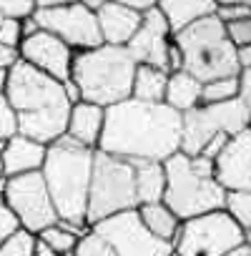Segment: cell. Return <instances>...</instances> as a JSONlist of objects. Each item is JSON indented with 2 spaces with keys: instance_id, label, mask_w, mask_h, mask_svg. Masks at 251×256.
<instances>
[{
  "instance_id": "6da1fadb",
  "label": "cell",
  "mask_w": 251,
  "mask_h": 256,
  "mask_svg": "<svg viewBox=\"0 0 251 256\" xmlns=\"http://www.w3.org/2000/svg\"><path fill=\"white\" fill-rule=\"evenodd\" d=\"M98 151L123 161L164 164L181 154V113L166 103L123 100L106 108Z\"/></svg>"
},
{
  "instance_id": "7a4b0ae2",
  "label": "cell",
  "mask_w": 251,
  "mask_h": 256,
  "mask_svg": "<svg viewBox=\"0 0 251 256\" xmlns=\"http://www.w3.org/2000/svg\"><path fill=\"white\" fill-rule=\"evenodd\" d=\"M3 96L16 110L20 136L40 146H50L66 136L70 100L63 83L23 60H16L8 70V88Z\"/></svg>"
},
{
  "instance_id": "3957f363",
  "label": "cell",
  "mask_w": 251,
  "mask_h": 256,
  "mask_svg": "<svg viewBox=\"0 0 251 256\" xmlns=\"http://www.w3.org/2000/svg\"><path fill=\"white\" fill-rule=\"evenodd\" d=\"M93 156H96V151L73 144L68 136H63L48 146L40 176H43L50 201L56 206L58 221L88 226L86 208H88Z\"/></svg>"
},
{
  "instance_id": "277c9868",
  "label": "cell",
  "mask_w": 251,
  "mask_h": 256,
  "mask_svg": "<svg viewBox=\"0 0 251 256\" xmlns=\"http://www.w3.org/2000/svg\"><path fill=\"white\" fill-rule=\"evenodd\" d=\"M136 63L126 48L98 46L93 50L73 53L70 83L78 88L80 100L110 108L131 98Z\"/></svg>"
},
{
  "instance_id": "5b68a950",
  "label": "cell",
  "mask_w": 251,
  "mask_h": 256,
  "mask_svg": "<svg viewBox=\"0 0 251 256\" xmlns=\"http://www.w3.org/2000/svg\"><path fill=\"white\" fill-rule=\"evenodd\" d=\"M174 43L181 56V70L194 76L198 83L238 76L236 48L226 36V26L216 16H208L176 33Z\"/></svg>"
},
{
  "instance_id": "8992f818",
  "label": "cell",
  "mask_w": 251,
  "mask_h": 256,
  "mask_svg": "<svg viewBox=\"0 0 251 256\" xmlns=\"http://www.w3.org/2000/svg\"><path fill=\"white\" fill-rule=\"evenodd\" d=\"M134 208H138L134 164L96 151L93 171H90V188H88L86 224L96 226L103 218H110L123 211H134Z\"/></svg>"
},
{
  "instance_id": "52a82bcc",
  "label": "cell",
  "mask_w": 251,
  "mask_h": 256,
  "mask_svg": "<svg viewBox=\"0 0 251 256\" xmlns=\"http://www.w3.org/2000/svg\"><path fill=\"white\" fill-rule=\"evenodd\" d=\"M164 171H166L164 204L178 221H188L224 208L226 191L218 186L216 178H198L188 168V156L184 154L171 156L168 161H164Z\"/></svg>"
},
{
  "instance_id": "ba28073f",
  "label": "cell",
  "mask_w": 251,
  "mask_h": 256,
  "mask_svg": "<svg viewBox=\"0 0 251 256\" xmlns=\"http://www.w3.org/2000/svg\"><path fill=\"white\" fill-rule=\"evenodd\" d=\"M244 228L221 208L188 221H181L174 241L176 256H226L244 246Z\"/></svg>"
},
{
  "instance_id": "9c48e42d",
  "label": "cell",
  "mask_w": 251,
  "mask_h": 256,
  "mask_svg": "<svg viewBox=\"0 0 251 256\" xmlns=\"http://www.w3.org/2000/svg\"><path fill=\"white\" fill-rule=\"evenodd\" d=\"M248 126L251 113L238 98L218 106H196L194 110L181 116V154L188 158L198 156L214 136H236Z\"/></svg>"
},
{
  "instance_id": "30bf717a",
  "label": "cell",
  "mask_w": 251,
  "mask_h": 256,
  "mask_svg": "<svg viewBox=\"0 0 251 256\" xmlns=\"http://www.w3.org/2000/svg\"><path fill=\"white\" fill-rule=\"evenodd\" d=\"M33 20L38 23L40 30L63 40L73 53L103 46L96 13L88 10L86 3H50V0H43V3H36Z\"/></svg>"
},
{
  "instance_id": "8fae6325",
  "label": "cell",
  "mask_w": 251,
  "mask_h": 256,
  "mask_svg": "<svg viewBox=\"0 0 251 256\" xmlns=\"http://www.w3.org/2000/svg\"><path fill=\"white\" fill-rule=\"evenodd\" d=\"M3 196H6V206L18 218L20 228L38 236L43 228L58 224V214H56V206L50 201V194L46 188L40 171L6 178Z\"/></svg>"
},
{
  "instance_id": "7c38bea8",
  "label": "cell",
  "mask_w": 251,
  "mask_h": 256,
  "mask_svg": "<svg viewBox=\"0 0 251 256\" xmlns=\"http://www.w3.org/2000/svg\"><path fill=\"white\" fill-rule=\"evenodd\" d=\"M90 228L108 241V246L116 251V256H171L174 254L171 244L156 238L141 224L136 208L103 218Z\"/></svg>"
},
{
  "instance_id": "4fadbf2b",
  "label": "cell",
  "mask_w": 251,
  "mask_h": 256,
  "mask_svg": "<svg viewBox=\"0 0 251 256\" xmlns=\"http://www.w3.org/2000/svg\"><path fill=\"white\" fill-rule=\"evenodd\" d=\"M128 56L136 66H151L164 73H171V50H174V33L168 23L164 20L158 3L154 10L141 16V26L131 43L126 46Z\"/></svg>"
},
{
  "instance_id": "5bb4252c",
  "label": "cell",
  "mask_w": 251,
  "mask_h": 256,
  "mask_svg": "<svg viewBox=\"0 0 251 256\" xmlns=\"http://www.w3.org/2000/svg\"><path fill=\"white\" fill-rule=\"evenodd\" d=\"M18 60L33 66L36 70L50 76L58 83L70 80L73 50L63 40H58L56 36H50L46 30H38V33H33V36H28V38L20 40Z\"/></svg>"
},
{
  "instance_id": "9a60e30c",
  "label": "cell",
  "mask_w": 251,
  "mask_h": 256,
  "mask_svg": "<svg viewBox=\"0 0 251 256\" xmlns=\"http://www.w3.org/2000/svg\"><path fill=\"white\" fill-rule=\"evenodd\" d=\"M216 181L224 191H251V128L231 136L218 154Z\"/></svg>"
},
{
  "instance_id": "2e32d148",
  "label": "cell",
  "mask_w": 251,
  "mask_h": 256,
  "mask_svg": "<svg viewBox=\"0 0 251 256\" xmlns=\"http://www.w3.org/2000/svg\"><path fill=\"white\" fill-rule=\"evenodd\" d=\"M96 20L100 30V43L113 48H126L141 26V16L126 8V3H116V0L100 3V8L96 10Z\"/></svg>"
},
{
  "instance_id": "e0dca14e",
  "label": "cell",
  "mask_w": 251,
  "mask_h": 256,
  "mask_svg": "<svg viewBox=\"0 0 251 256\" xmlns=\"http://www.w3.org/2000/svg\"><path fill=\"white\" fill-rule=\"evenodd\" d=\"M46 151L48 146H40L26 136H13L10 141H6L0 146V164H3V176L6 178H16V176H26V174H36L43 168L46 161Z\"/></svg>"
},
{
  "instance_id": "ac0fdd59",
  "label": "cell",
  "mask_w": 251,
  "mask_h": 256,
  "mask_svg": "<svg viewBox=\"0 0 251 256\" xmlns=\"http://www.w3.org/2000/svg\"><path fill=\"white\" fill-rule=\"evenodd\" d=\"M103 120H106V108L78 100V103L70 106L66 136L83 148L98 151V141H100V134H103Z\"/></svg>"
},
{
  "instance_id": "d6986e66",
  "label": "cell",
  "mask_w": 251,
  "mask_h": 256,
  "mask_svg": "<svg viewBox=\"0 0 251 256\" xmlns=\"http://www.w3.org/2000/svg\"><path fill=\"white\" fill-rule=\"evenodd\" d=\"M158 10L164 16V20L168 23L171 33H181L188 26L208 18L216 13V3L214 0H164L158 3Z\"/></svg>"
},
{
  "instance_id": "ffe728a7",
  "label": "cell",
  "mask_w": 251,
  "mask_h": 256,
  "mask_svg": "<svg viewBox=\"0 0 251 256\" xmlns=\"http://www.w3.org/2000/svg\"><path fill=\"white\" fill-rule=\"evenodd\" d=\"M201 86L194 76L184 73V70H176V73H168V83H166V96H164V103L168 108H174L176 113H188L194 110L196 106H201Z\"/></svg>"
},
{
  "instance_id": "44dd1931",
  "label": "cell",
  "mask_w": 251,
  "mask_h": 256,
  "mask_svg": "<svg viewBox=\"0 0 251 256\" xmlns=\"http://www.w3.org/2000/svg\"><path fill=\"white\" fill-rule=\"evenodd\" d=\"M134 171H136V198H138V206L161 204L164 201V191H166L164 164L138 161V164H134Z\"/></svg>"
},
{
  "instance_id": "7402d4cb",
  "label": "cell",
  "mask_w": 251,
  "mask_h": 256,
  "mask_svg": "<svg viewBox=\"0 0 251 256\" xmlns=\"http://www.w3.org/2000/svg\"><path fill=\"white\" fill-rule=\"evenodd\" d=\"M136 214H138L141 224H144L156 238H161V241H166V244L174 246V241H176V236H178V228H181V221L168 211V206H166L164 201H161V204H144V206L136 208Z\"/></svg>"
},
{
  "instance_id": "603a6c76",
  "label": "cell",
  "mask_w": 251,
  "mask_h": 256,
  "mask_svg": "<svg viewBox=\"0 0 251 256\" xmlns=\"http://www.w3.org/2000/svg\"><path fill=\"white\" fill-rule=\"evenodd\" d=\"M166 83H168V73L151 68V66H136L131 98L141 100V103H164Z\"/></svg>"
},
{
  "instance_id": "cb8c5ba5",
  "label": "cell",
  "mask_w": 251,
  "mask_h": 256,
  "mask_svg": "<svg viewBox=\"0 0 251 256\" xmlns=\"http://www.w3.org/2000/svg\"><path fill=\"white\" fill-rule=\"evenodd\" d=\"M88 231H90V226H76V224L58 221V224L43 228V231L38 234V238H40L46 246H50L53 254H58V256H68V254H73L78 238L86 236Z\"/></svg>"
},
{
  "instance_id": "d4e9b609",
  "label": "cell",
  "mask_w": 251,
  "mask_h": 256,
  "mask_svg": "<svg viewBox=\"0 0 251 256\" xmlns=\"http://www.w3.org/2000/svg\"><path fill=\"white\" fill-rule=\"evenodd\" d=\"M238 98V76L234 78H216L201 86V106H218Z\"/></svg>"
},
{
  "instance_id": "484cf974",
  "label": "cell",
  "mask_w": 251,
  "mask_h": 256,
  "mask_svg": "<svg viewBox=\"0 0 251 256\" xmlns=\"http://www.w3.org/2000/svg\"><path fill=\"white\" fill-rule=\"evenodd\" d=\"M224 211L244 231H251V191H226Z\"/></svg>"
},
{
  "instance_id": "4316f807",
  "label": "cell",
  "mask_w": 251,
  "mask_h": 256,
  "mask_svg": "<svg viewBox=\"0 0 251 256\" xmlns=\"http://www.w3.org/2000/svg\"><path fill=\"white\" fill-rule=\"evenodd\" d=\"M36 244H38L36 234H30L26 228H18L3 246H0V256H33Z\"/></svg>"
},
{
  "instance_id": "83f0119b",
  "label": "cell",
  "mask_w": 251,
  "mask_h": 256,
  "mask_svg": "<svg viewBox=\"0 0 251 256\" xmlns=\"http://www.w3.org/2000/svg\"><path fill=\"white\" fill-rule=\"evenodd\" d=\"M73 256H116V251L108 246V241L103 236H98L93 228L78 238L76 248H73Z\"/></svg>"
},
{
  "instance_id": "f1b7e54d",
  "label": "cell",
  "mask_w": 251,
  "mask_h": 256,
  "mask_svg": "<svg viewBox=\"0 0 251 256\" xmlns=\"http://www.w3.org/2000/svg\"><path fill=\"white\" fill-rule=\"evenodd\" d=\"M13 136H18V118H16V110L10 108L8 98L0 93V146L10 141Z\"/></svg>"
},
{
  "instance_id": "f546056e",
  "label": "cell",
  "mask_w": 251,
  "mask_h": 256,
  "mask_svg": "<svg viewBox=\"0 0 251 256\" xmlns=\"http://www.w3.org/2000/svg\"><path fill=\"white\" fill-rule=\"evenodd\" d=\"M36 10L33 0H0V20L10 18V20H26Z\"/></svg>"
},
{
  "instance_id": "4dcf8cb0",
  "label": "cell",
  "mask_w": 251,
  "mask_h": 256,
  "mask_svg": "<svg viewBox=\"0 0 251 256\" xmlns=\"http://www.w3.org/2000/svg\"><path fill=\"white\" fill-rule=\"evenodd\" d=\"M224 26L228 23H236L241 18H248L251 10H248V3H216V13H214Z\"/></svg>"
},
{
  "instance_id": "1f68e13d",
  "label": "cell",
  "mask_w": 251,
  "mask_h": 256,
  "mask_svg": "<svg viewBox=\"0 0 251 256\" xmlns=\"http://www.w3.org/2000/svg\"><path fill=\"white\" fill-rule=\"evenodd\" d=\"M23 40V30H20V20H10L3 18L0 20V46H6L10 50H18Z\"/></svg>"
},
{
  "instance_id": "d6a6232c",
  "label": "cell",
  "mask_w": 251,
  "mask_h": 256,
  "mask_svg": "<svg viewBox=\"0 0 251 256\" xmlns=\"http://www.w3.org/2000/svg\"><path fill=\"white\" fill-rule=\"evenodd\" d=\"M226 36H228V40L234 43V48L251 46V16H248V18H241V20H236V23H228V26H226Z\"/></svg>"
},
{
  "instance_id": "836d02e7",
  "label": "cell",
  "mask_w": 251,
  "mask_h": 256,
  "mask_svg": "<svg viewBox=\"0 0 251 256\" xmlns=\"http://www.w3.org/2000/svg\"><path fill=\"white\" fill-rule=\"evenodd\" d=\"M20 228V224H18V218L13 216V211L3 204L0 206V246H3L16 231Z\"/></svg>"
},
{
  "instance_id": "e575fe53",
  "label": "cell",
  "mask_w": 251,
  "mask_h": 256,
  "mask_svg": "<svg viewBox=\"0 0 251 256\" xmlns=\"http://www.w3.org/2000/svg\"><path fill=\"white\" fill-rule=\"evenodd\" d=\"M188 168L198 178H216V161H211L206 156H191L188 158Z\"/></svg>"
},
{
  "instance_id": "d590c367",
  "label": "cell",
  "mask_w": 251,
  "mask_h": 256,
  "mask_svg": "<svg viewBox=\"0 0 251 256\" xmlns=\"http://www.w3.org/2000/svg\"><path fill=\"white\" fill-rule=\"evenodd\" d=\"M228 138L231 136H226V134H218V136H214L206 146H204V151L198 154V156H206V158H211V161H216L218 158V154L226 148V144H228Z\"/></svg>"
},
{
  "instance_id": "8d00e7d4",
  "label": "cell",
  "mask_w": 251,
  "mask_h": 256,
  "mask_svg": "<svg viewBox=\"0 0 251 256\" xmlns=\"http://www.w3.org/2000/svg\"><path fill=\"white\" fill-rule=\"evenodd\" d=\"M238 100L246 106V110L251 113V68L238 73Z\"/></svg>"
},
{
  "instance_id": "74e56055",
  "label": "cell",
  "mask_w": 251,
  "mask_h": 256,
  "mask_svg": "<svg viewBox=\"0 0 251 256\" xmlns=\"http://www.w3.org/2000/svg\"><path fill=\"white\" fill-rule=\"evenodd\" d=\"M123 3H126V8H131V10L138 13V16H144V13H148V10L156 8L154 0H123Z\"/></svg>"
},
{
  "instance_id": "f35d334b",
  "label": "cell",
  "mask_w": 251,
  "mask_h": 256,
  "mask_svg": "<svg viewBox=\"0 0 251 256\" xmlns=\"http://www.w3.org/2000/svg\"><path fill=\"white\" fill-rule=\"evenodd\" d=\"M236 66H238V73L251 68V46H241V48H236Z\"/></svg>"
},
{
  "instance_id": "ab89813d",
  "label": "cell",
  "mask_w": 251,
  "mask_h": 256,
  "mask_svg": "<svg viewBox=\"0 0 251 256\" xmlns=\"http://www.w3.org/2000/svg\"><path fill=\"white\" fill-rule=\"evenodd\" d=\"M18 60V50H10L6 46H0V68H10Z\"/></svg>"
},
{
  "instance_id": "60d3db41",
  "label": "cell",
  "mask_w": 251,
  "mask_h": 256,
  "mask_svg": "<svg viewBox=\"0 0 251 256\" xmlns=\"http://www.w3.org/2000/svg\"><path fill=\"white\" fill-rule=\"evenodd\" d=\"M33 256H58V254H53L50 246H46V244L38 238V244H36V254H33Z\"/></svg>"
},
{
  "instance_id": "b9f144b4",
  "label": "cell",
  "mask_w": 251,
  "mask_h": 256,
  "mask_svg": "<svg viewBox=\"0 0 251 256\" xmlns=\"http://www.w3.org/2000/svg\"><path fill=\"white\" fill-rule=\"evenodd\" d=\"M8 70L10 68H0V93H6L8 88Z\"/></svg>"
},
{
  "instance_id": "7bdbcfd3",
  "label": "cell",
  "mask_w": 251,
  "mask_h": 256,
  "mask_svg": "<svg viewBox=\"0 0 251 256\" xmlns=\"http://www.w3.org/2000/svg\"><path fill=\"white\" fill-rule=\"evenodd\" d=\"M226 256H251V246L244 244V246H238L236 251H231V254H226Z\"/></svg>"
},
{
  "instance_id": "ee69618b",
  "label": "cell",
  "mask_w": 251,
  "mask_h": 256,
  "mask_svg": "<svg viewBox=\"0 0 251 256\" xmlns=\"http://www.w3.org/2000/svg\"><path fill=\"white\" fill-rule=\"evenodd\" d=\"M0 176H3V164H0Z\"/></svg>"
},
{
  "instance_id": "f6af8a7d",
  "label": "cell",
  "mask_w": 251,
  "mask_h": 256,
  "mask_svg": "<svg viewBox=\"0 0 251 256\" xmlns=\"http://www.w3.org/2000/svg\"><path fill=\"white\" fill-rule=\"evenodd\" d=\"M246 3H248V10H251V0H246Z\"/></svg>"
},
{
  "instance_id": "bcb514c9",
  "label": "cell",
  "mask_w": 251,
  "mask_h": 256,
  "mask_svg": "<svg viewBox=\"0 0 251 256\" xmlns=\"http://www.w3.org/2000/svg\"><path fill=\"white\" fill-rule=\"evenodd\" d=\"M248 128H251V126H248Z\"/></svg>"
}]
</instances>
